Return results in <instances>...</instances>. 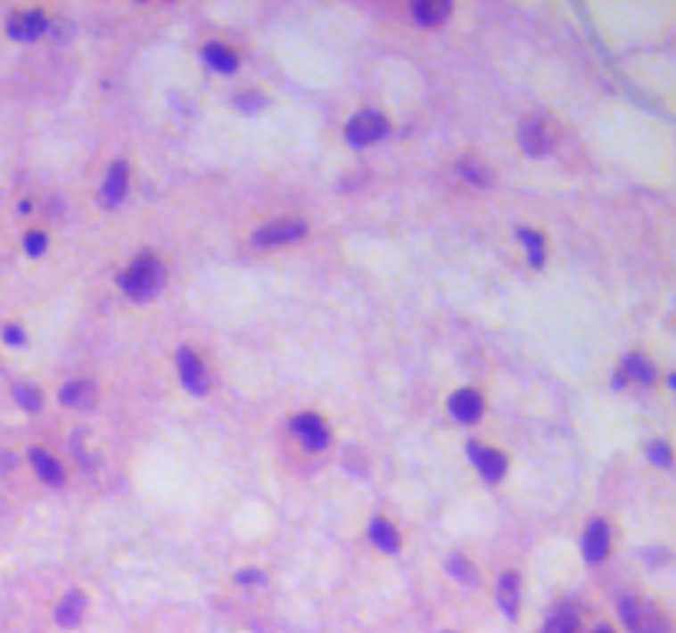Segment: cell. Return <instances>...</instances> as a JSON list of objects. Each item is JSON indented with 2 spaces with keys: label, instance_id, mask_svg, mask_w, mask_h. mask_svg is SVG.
<instances>
[{
  "label": "cell",
  "instance_id": "obj_1",
  "mask_svg": "<svg viewBox=\"0 0 676 633\" xmlns=\"http://www.w3.org/2000/svg\"><path fill=\"white\" fill-rule=\"evenodd\" d=\"M165 284V271L155 258H142L136 261L126 274H120V287L132 300H149L153 294H159Z\"/></svg>",
  "mask_w": 676,
  "mask_h": 633
},
{
  "label": "cell",
  "instance_id": "obj_2",
  "mask_svg": "<svg viewBox=\"0 0 676 633\" xmlns=\"http://www.w3.org/2000/svg\"><path fill=\"white\" fill-rule=\"evenodd\" d=\"M621 621L631 627V633H670L664 617L640 601H621Z\"/></svg>",
  "mask_w": 676,
  "mask_h": 633
},
{
  "label": "cell",
  "instance_id": "obj_3",
  "mask_svg": "<svg viewBox=\"0 0 676 633\" xmlns=\"http://www.w3.org/2000/svg\"><path fill=\"white\" fill-rule=\"evenodd\" d=\"M386 129H390V122H386V116H380V112H360V116H353L347 126V139L353 145H370L376 143V139H383L386 136Z\"/></svg>",
  "mask_w": 676,
  "mask_h": 633
},
{
  "label": "cell",
  "instance_id": "obj_4",
  "mask_svg": "<svg viewBox=\"0 0 676 633\" xmlns=\"http://www.w3.org/2000/svg\"><path fill=\"white\" fill-rule=\"evenodd\" d=\"M307 234L304 221H274L268 228H261L254 234V244L258 248H277V244H294Z\"/></svg>",
  "mask_w": 676,
  "mask_h": 633
},
{
  "label": "cell",
  "instance_id": "obj_5",
  "mask_svg": "<svg viewBox=\"0 0 676 633\" xmlns=\"http://www.w3.org/2000/svg\"><path fill=\"white\" fill-rule=\"evenodd\" d=\"M518 143L528 155H545L551 152V145H555V132L548 129L545 122H524L522 132H518Z\"/></svg>",
  "mask_w": 676,
  "mask_h": 633
},
{
  "label": "cell",
  "instance_id": "obj_6",
  "mask_svg": "<svg viewBox=\"0 0 676 633\" xmlns=\"http://www.w3.org/2000/svg\"><path fill=\"white\" fill-rule=\"evenodd\" d=\"M178 376L185 382V390H192L195 396H202L208 390L205 366H202V360H198L192 349H178Z\"/></svg>",
  "mask_w": 676,
  "mask_h": 633
},
{
  "label": "cell",
  "instance_id": "obj_7",
  "mask_svg": "<svg viewBox=\"0 0 676 633\" xmlns=\"http://www.w3.org/2000/svg\"><path fill=\"white\" fill-rule=\"evenodd\" d=\"M469 456H472V462L479 465V472L489 481H499L505 472H508V462H505V456L499 452V448H485V446H479V442H472Z\"/></svg>",
  "mask_w": 676,
  "mask_h": 633
},
{
  "label": "cell",
  "instance_id": "obj_8",
  "mask_svg": "<svg viewBox=\"0 0 676 633\" xmlns=\"http://www.w3.org/2000/svg\"><path fill=\"white\" fill-rule=\"evenodd\" d=\"M294 429H297V436L304 439V446L314 448V452H317V448H324L330 442V432H327V426H324V419H320V415H314V413L297 415Z\"/></svg>",
  "mask_w": 676,
  "mask_h": 633
},
{
  "label": "cell",
  "instance_id": "obj_9",
  "mask_svg": "<svg viewBox=\"0 0 676 633\" xmlns=\"http://www.w3.org/2000/svg\"><path fill=\"white\" fill-rule=\"evenodd\" d=\"M449 409H452V415H456L458 423H475L482 415V409H485V403H482V396L475 393V390H458V393L452 396Z\"/></svg>",
  "mask_w": 676,
  "mask_h": 633
},
{
  "label": "cell",
  "instance_id": "obj_10",
  "mask_svg": "<svg viewBox=\"0 0 676 633\" xmlns=\"http://www.w3.org/2000/svg\"><path fill=\"white\" fill-rule=\"evenodd\" d=\"M46 30V17L40 11H23L11 17V33L17 40H37Z\"/></svg>",
  "mask_w": 676,
  "mask_h": 633
},
{
  "label": "cell",
  "instance_id": "obj_11",
  "mask_svg": "<svg viewBox=\"0 0 676 633\" xmlns=\"http://www.w3.org/2000/svg\"><path fill=\"white\" fill-rule=\"evenodd\" d=\"M607 551H611V531H607L604 522H594L588 528V535H584V557L588 561H604Z\"/></svg>",
  "mask_w": 676,
  "mask_h": 633
},
{
  "label": "cell",
  "instance_id": "obj_12",
  "mask_svg": "<svg viewBox=\"0 0 676 633\" xmlns=\"http://www.w3.org/2000/svg\"><path fill=\"white\" fill-rule=\"evenodd\" d=\"M518 601H522V584L515 574H502L499 580V604H502L505 617H515L518 613Z\"/></svg>",
  "mask_w": 676,
  "mask_h": 633
},
{
  "label": "cell",
  "instance_id": "obj_13",
  "mask_svg": "<svg viewBox=\"0 0 676 633\" xmlns=\"http://www.w3.org/2000/svg\"><path fill=\"white\" fill-rule=\"evenodd\" d=\"M449 4H439V0H423V4H416L413 7V21L423 23V27H439V23L449 17Z\"/></svg>",
  "mask_w": 676,
  "mask_h": 633
},
{
  "label": "cell",
  "instance_id": "obj_14",
  "mask_svg": "<svg viewBox=\"0 0 676 633\" xmlns=\"http://www.w3.org/2000/svg\"><path fill=\"white\" fill-rule=\"evenodd\" d=\"M202 56H205V63L208 66H215L218 73H231L235 66H238V56H235V50L225 44H208L205 50H202Z\"/></svg>",
  "mask_w": 676,
  "mask_h": 633
},
{
  "label": "cell",
  "instance_id": "obj_15",
  "mask_svg": "<svg viewBox=\"0 0 676 633\" xmlns=\"http://www.w3.org/2000/svg\"><path fill=\"white\" fill-rule=\"evenodd\" d=\"M126 182H129V169H126L122 162H116V165L110 169V175H106V188H103V192H106V201H110V205L122 201V195H126Z\"/></svg>",
  "mask_w": 676,
  "mask_h": 633
},
{
  "label": "cell",
  "instance_id": "obj_16",
  "mask_svg": "<svg viewBox=\"0 0 676 633\" xmlns=\"http://www.w3.org/2000/svg\"><path fill=\"white\" fill-rule=\"evenodd\" d=\"M83 611H87V597H83V594H70V597H63V604H60L56 621L63 623V627H77V623L83 621Z\"/></svg>",
  "mask_w": 676,
  "mask_h": 633
},
{
  "label": "cell",
  "instance_id": "obj_17",
  "mask_svg": "<svg viewBox=\"0 0 676 633\" xmlns=\"http://www.w3.org/2000/svg\"><path fill=\"white\" fill-rule=\"evenodd\" d=\"M30 459H33V465H37V472H40V479L44 481H50V485H60V481H63V465H60L54 456H46V452H40V448H33Z\"/></svg>",
  "mask_w": 676,
  "mask_h": 633
},
{
  "label": "cell",
  "instance_id": "obj_18",
  "mask_svg": "<svg viewBox=\"0 0 676 633\" xmlns=\"http://www.w3.org/2000/svg\"><path fill=\"white\" fill-rule=\"evenodd\" d=\"M623 376H633L637 382H654L656 370H654V363L647 360V357L633 353V357H627V360H623Z\"/></svg>",
  "mask_w": 676,
  "mask_h": 633
},
{
  "label": "cell",
  "instance_id": "obj_19",
  "mask_svg": "<svg viewBox=\"0 0 676 633\" xmlns=\"http://www.w3.org/2000/svg\"><path fill=\"white\" fill-rule=\"evenodd\" d=\"M370 535H373V541H376V547H383L386 555L400 551V535H396V528L390 522H373Z\"/></svg>",
  "mask_w": 676,
  "mask_h": 633
},
{
  "label": "cell",
  "instance_id": "obj_20",
  "mask_svg": "<svg viewBox=\"0 0 676 633\" xmlns=\"http://www.w3.org/2000/svg\"><path fill=\"white\" fill-rule=\"evenodd\" d=\"M93 393H96L93 382H70V386H63L60 399H63L66 406H79V403H89V396Z\"/></svg>",
  "mask_w": 676,
  "mask_h": 633
},
{
  "label": "cell",
  "instance_id": "obj_21",
  "mask_svg": "<svg viewBox=\"0 0 676 633\" xmlns=\"http://www.w3.org/2000/svg\"><path fill=\"white\" fill-rule=\"evenodd\" d=\"M522 241H524V248H528V261L535 264V267H541V264H545V238H541L538 231H522Z\"/></svg>",
  "mask_w": 676,
  "mask_h": 633
},
{
  "label": "cell",
  "instance_id": "obj_22",
  "mask_svg": "<svg viewBox=\"0 0 676 633\" xmlns=\"http://www.w3.org/2000/svg\"><path fill=\"white\" fill-rule=\"evenodd\" d=\"M13 396H17V403H21L23 409H40V406H44L40 390H37V386H27V382H21V386L13 390Z\"/></svg>",
  "mask_w": 676,
  "mask_h": 633
},
{
  "label": "cell",
  "instance_id": "obj_23",
  "mask_svg": "<svg viewBox=\"0 0 676 633\" xmlns=\"http://www.w3.org/2000/svg\"><path fill=\"white\" fill-rule=\"evenodd\" d=\"M541 633H578V621H574L571 613L561 611V613H555V617L545 623V630H541Z\"/></svg>",
  "mask_w": 676,
  "mask_h": 633
},
{
  "label": "cell",
  "instance_id": "obj_24",
  "mask_svg": "<svg viewBox=\"0 0 676 633\" xmlns=\"http://www.w3.org/2000/svg\"><path fill=\"white\" fill-rule=\"evenodd\" d=\"M458 172H462V178H466L469 185H479V188H482V185H489V172H485L482 165L469 162V159H466V162L458 165Z\"/></svg>",
  "mask_w": 676,
  "mask_h": 633
},
{
  "label": "cell",
  "instance_id": "obj_25",
  "mask_svg": "<svg viewBox=\"0 0 676 633\" xmlns=\"http://www.w3.org/2000/svg\"><path fill=\"white\" fill-rule=\"evenodd\" d=\"M647 456H650V459H654L656 465H670V446H666V442H654Z\"/></svg>",
  "mask_w": 676,
  "mask_h": 633
},
{
  "label": "cell",
  "instance_id": "obj_26",
  "mask_svg": "<svg viewBox=\"0 0 676 633\" xmlns=\"http://www.w3.org/2000/svg\"><path fill=\"white\" fill-rule=\"evenodd\" d=\"M44 248H46V238L40 234V231L27 234V254H44Z\"/></svg>",
  "mask_w": 676,
  "mask_h": 633
},
{
  "label": "cell",
  "instance_id": "obj_27",
  "mask_svg": "<svg viewBox=\"0 0 676 633\" xmlns=\"http://www.w3.org/2000/svg\"><path fill=\"white\" fill-rule=\"evenodd\" d=\"M238 578H241V584H261L264 574H261V571H241Z\"/></svg>",
  "mask_w": 676,
  "mask_h": 633
},
{
  "label": "cell",
  "instance_id": "obj_28",
  "mask_svg": "<svg viewBox=\"0 0 676 633\" xmlns=\"http://www.w3.org/2000/svg\"><path fill=\"white\" fill-rule=\"evenodd\" d=\"M4 337H7V343H11V347H21V340H23V330H17V327H7V330H4Z\"/></svg>",
  "mask_w": 676,
  "mask_h": 633
},
{
  "label": "cell",
  "instance_id": "obj_29",
  "mask_svg": "<svg viewBox=\"0 0 676 633\" xmlns=\"http://www.w3.org/2000/svg\"><path fill=\"white\" fill-rule=\"evenodd\" d=\"M238 103H244V110H261L264 99H261V96H241Z\"/></svg>",
  "mask_w": 676,
  "mask_h": 633
},
{
  "label": "cell",
  "instance_id": "obj_30",
  "mask_svg": "<svg viewBox=\"0 0 676 633\" xmlns=\"http://www.w3.org/2000/svg\"><path fill=\"white\" fill-rule=\"evenodd\" d=\"M594 633H614V630L611 627H600V630H594Z\"/></svg>",
  "mask_w": 676,
  "mask_h": 633
}]
</instances>
